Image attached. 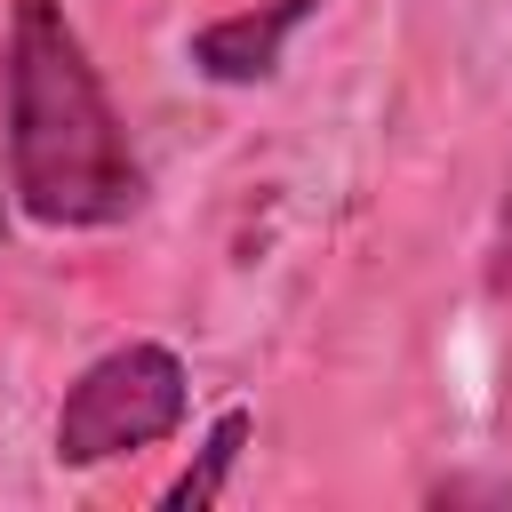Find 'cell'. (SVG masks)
Here are the masks:
<instances>
[{"label": "cell", "mask_w": 512, "mask_h": 512, "mask_svg": "<svg viewBox=\"0 0 512 512\" xmlns=\"http://www.w3.org/2000/svg\"><path fill=\"white\" fill-rule=\"evenodd\" d=\"M0 160L16 216L40 232H112L144 208V160L64 0H8Z\"/></svg>", "instance_id": "cell-1"}, {"label": "cell", "mask_w": 512, "mask_h": 512, "mask_svg": "<svg viewBox=\"0 0 512 512\" xmlns=\"http://www.w3.org/2000/svg\"><path fill=\"white\" fill-rule=\"evenodd\" d=\"M184 416H192L184 352L160 344V336H128L64 384L48 456H56V472H96V464H120V456H144V448L176 440Z\"/></svg>", "instance_id": "cell-2"}, {"label": "cell", "mask_w": 512, "mask_h": 512, "mask_svg": "<svg viewBox=\"0 0 512 512\" xmlns=\"http://www.w3.org/2000/svg\"><path fill=\"white\" fill-rule=\"evenodd\" d=\"M312 16H320V0H256V8H232V16H216V24H200L184 40V64L200 80H216V88H256V80L280 72L288 40Z\"/></svg>", "instance_id": "cell-3"}, {"label": "cell", "mask_w": 512, "mask_h": 512, "mask_svg": "<svg viewBox=\"0 0 512 512\" xmlns=\"http://www.w3.org/2000/svg\"><path fill=\"white\" fill-rule=\"evenodd\" d=\"M248 440H256V416H248V408H216V424L200 432L192 464H184L152 504H160V512H208V504H224V496H232V472H240V456H248Z\"/></svg>", "instance_id": "cell-4"}, {"label": "cell", "mask_w": 512, "mask_h": 512, "mask_svg": "<svg viewBox=\"0 0 512 512\" xmlns=\"http://www.w3.org/2000/svg\"><path fill=\"white\" fill-rule=\"evenodd\" d=\"M8 208H16V200H8V160H0V240H8Z\"/></svg>", "instance_id": "cell-5"}]
</instances>
